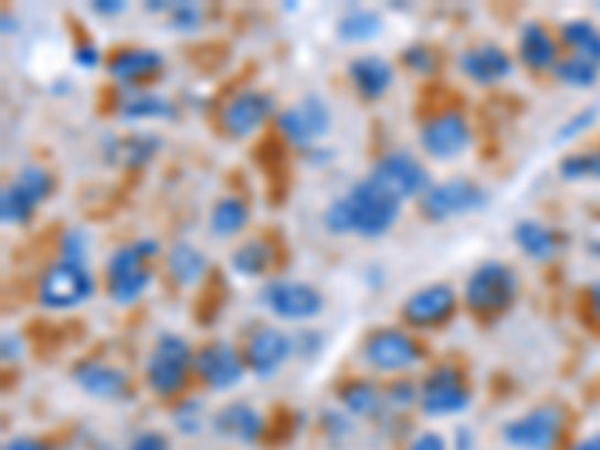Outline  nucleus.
I'll list each match as a JSON object with an SVG mask.
<instances>
[{
    "label": "nucleus",
    "mask_w": 600,
    "mask_h": 450,
    "mask_svg": "<svg viewBox=\"0 0 600 450\" xmlns=\"http://www.w3.org/2000/svg\"><path fill=\"white\" fill-rule=\"evenodd\" d=\"M196 373L210 391H231L243 382L247 361L229 342H208L196 352Z\"/></svg>",
    "instance_id": "15"
},
{
    "label": "nucleus",
    "mask_w": 600,
    "mask_h": 450,
    "mask_svg": "<svg viewBox=\"0 0 600 450\" xmlns=\"http://www.w3.org/2000/svg\"><path fill=\"white\" fill-rule=\"evenodd\" d=\"M295 354V340L283 333L273 325H259L247 337V349H243V361L247 370L259 378H271L285 366V361Z\"/></svg>",
    "instance_id": "13"
},
{
    "label": "nucleus",
    "mask_w": 600,
    "mask_h": 450,
    "mask_svg": "<svg viewBox=\"0 0 600 450\" xmlns=\"http://www.w3.org/2000/svg\"><path fill=\"white\" fill-rule=\"evenodd\" d=\"M589 304L591 312H594V319L600 321V283H594V286L589 288Z\"/></svg>",
    "instance_id": "50"
},
{
    "label": "nucleus",
    "mask_w": 600,
    "mask_h": 450,
    "mask_svg": "<svg viewBox=\"0 0 600 450\" xmlns=\"http://www.w3.org/2000/svg\"><path fill=\"white\" fill-rule=\"evenodd\" d=\"M259 300L268 312L285 321H309L325 309L321 292L301 279H271L259 292Z\"/></svg>",
    "instance_id": "9"
},
{
    "label": "nucleus",
    "mask_w": 600,
    "mask_h": 450,
    "mask_svg": "<svg viewBox=\"0 0 600 450\" xmlns=\"http://www.w3.org/2000/svg\"><path fill=\"white\" fill-rule=\"evenodd\" d=\"M325 226L334 234H354V226H351V208L346 196H339L337 201H330V208L325 210Z\"/></svg>",
    "instance_id": "37"
},
{
    "label": "nucleus",
    "mask_w": 600,
    "mask_h": 450,
    "mask_svg": "<svg viewBox=\"0 0 600 450\" xmlns=\"http://www.w3.org/2000/svg\"><path fill=\"white\" fill-rule=\"evenodd\" d=\"M22 358V342L15 333H3V361H19Z\"/></svg>",
    "instance_id": "48"
},
{
    "label": "nucleus",
    "mask_w": 600,
    "mask_h": 450,
    "mask_svg": "<svg viewBox=\"0 0 600 450\" xmlns=\"http://www.w3.org/2000/svg\"><path fill=\"white\" fill-rule=\"evenodd\" d=\"M454 307H457V292L448 283H433L405 297L403 319L412 328H438L454 316Z\"/></svg>",
    "instance_id": "16"
},
{
    "label": "nucleus",
    "mask_w": 600,
    "mask_h": 450,
    "mask_svg": "<svg viewBox=\"0 0 600 450\" xmlns=\"http://www.w3.org/2000/svg\"><path fill=\"white\" fill-rule=\"evenodd\" d=\"M513 241L528 259L535 262H549L561 250V238L556 229H549L541 220H520L513 226Z\"/></svg>",
    "instance_id": "25"
},
{
    "label": "nucleus",
    "mask_w": 600,
    "mask_h": 450,
    "mask_svg": "<svg viewBox=\"0 0 600 450\" xmlns=\"http://www.w3.org/2000/svg\"><path fill=\"white\" fill-rule=\"evenodd\" d=\"M367 177L372 184H379L384 193L400 198L403 205L408 198H421L426 189L433 187L421 160L415 154H408V151H391V154L379 156Z\"/></svg>",
    "instance_id": "8"
},
{
    "label": "nucleus",
    "mask_w": 600,
    "mask_h": 450,
    "mask_svg": "<svg viewBox=\"0 0 600 450\" xmlns=\"http://www.w3.org/2000/svg\"><path fill=\"white\" fill-rule=\"evenodd\" d=\"M561 411L556 406L528 408L520 418H511L502 427L504 441L516 450H553L561 436Z\"/></svg>",
    "instance_id": "10"
},
{
    "label": "nucleus",
    "mask_w": 600,
    "mask_h": 450,
    "mask_svg": "<svg viewBox=\"0 0 600 450\" xmlns=\"http://www.w3.org/2000/svg\"><path fill=\"white\" fill-rule=\"evenodd\" d=\"M127 450H172L168 439L163 432H139L135 439L127 444Z\"/></svg>",
    "instance_id": "44"
},
{
    "label": "nucleus",
    "mask_w": 600,
    "mask_h": 450,
    "mask_svg": "<svg viewBox=\"0 0 600 450\" xmlns=\"http://www.w3.org/2000/svg\"><path fill=\"white\" fill-rule=\"evenodd\" d=\"M459 69L462 76H469L474 85H495L513 73L511 55L504 52L502 45L495 43H480L466 48L459 55Z\"/></svg>",
    "instance_id": "20"
},
{
    "label": "nucleus",
    "mask_w": 600,
    "mask_h": 450,
    "mask_svg": "<svg viewBox=\"0 0 600 450\" xmlns=\"http://www.w3.org/2000/svg\"><path fill=\"white\" fill-rule=\"evenodd\" d=\"M339 403L349 415H358V418H370L379 408L384 406V394L379 391V385L372 382H349V385L339 387Z\"/></svg>",
    "instance_id": "31"
},
{
    "label": "nucleus",
    "mask_w": 600,
    "mask_h": 450,
    "mask_svg": "<svg viewBox=\"0 0 600 450\" xmlns=\"http://www.w3.org/2000/svg\"><path fill=\"white\" fill-rule=\"evenodd\" d=\"M33 210L36 208L12 184L3 187V196H0V220L7 222V226H24L33 217Z\"/></svg>",
    "instance_id": "36"
},
{
    "label": "nucleus",
    "mask_w": 600,
    "mask_h": 450,
    "mask_svg": "<svg viewBox=\"0 0 600 450\" xmlns=\"http://www.w3.org/2000/svg\"><path fill=\"white\" fill-rule=\"evenodd\" d=\"M73 61H76V66H81V69H97V66L102 64V52H99L94 43H78Z\"/></svg>",
    "instance_id": "45"
},
{
    "label": "nucleus",
    "mask_w": 600,
    "mask_h": 450,
    "mask_svg": "<svg viewBox=\"0 0 600 450\" xmlns=\"http://www.w3.org/2000/svg\"><path fill=\"white\" fill-rule=\"evenodd\" d=\"M165 66L163 55L153 48H120L109 57V76L120 85H142L148 78H153Z\"/></svg>",
    "instance_id": "21"
},
{
    "label": "nucleus",
    "mask_w": 600,
    "mask_h": 450,
    "mask_svg": "<svg viewBox=\"0 0 600 450\" xmlns=\"http://www.w3.org/2000/svg\"><path fill=\"white\" fill-rule=\"evenodd\" d=\"M273 111V99L262 90H247L231 99L226 111H222V130L229 132L231 139H247L259 130Z\"/></svg>",
    "instance_id": "17"
},
{
    "label": "nucleus",
    "mask_w": 600,
    "mask_h": 450,
    "mask_svg": "<svg viewBox=\"0 0 600 450\" xmlns=\"http://www.w3.org/2000/svg\"><path fill=\"white\" fill-rule=\"evenodd\" d=\"M574 450H600V432H598V436H591V439L579 441Z\"/></svg>",
    "instance_id": "51"
},
{
    "label": "nucleus",
    "mask_w": 600,
    "mask_h": 450,
    "mask_svg": "<svg viewBox=\"0 0 600 450\" xmlns=\"http://www.w3.org/2000/svg\"><path fill=\"white\" fill-rule=\"evenodd\" d=\"M520 295V276L504 262H483L466 279V304L478 316H499Z\"/></svg>",
    "instance_id": "3"
},
{
    "label": "nucleus",
    "mask_w": 600,
    "mask_h": 450,
    "mask_svg": "<svg viewBox=\"0 0 600 450\" xmlns=\"http://www.w3.org/2000/svg\"><path fill=\"white\" fill-rule=\"evenodd\" d=\"M520 61L535 73L558 64V45L544 24L532 22L520 31Z\"/></svg>",
    "instance_id": "27"
},
{
    "label": "nucleus",
    "mask_w": 600,
    "mask_h": 450,
    "mask_svg": "<svg viewBox=\"0 0 600 450\" xmlns=\"http://www.w3.org/2000/svg\"><path fill=\"white\" fill-rule=\"evenodd\" d=\"M403 64L408 66L412 73H417V76H429L438 66V61L433 48H426V45H408L403 52Z\"/></svg>",
    "instance_id": "38"
},
{
    "label": "nucleus",
    "mask_w": 600,
    "mask_h": 450,
    "mask_svg": "<svg viewBox=\"0 0 600 450\" xmlns=\"http://www.w3.org/2000/svg\"><path fill=\"white\" fill-rule=\"evenodd\" d=\"M189 366H196V352L189 349V342L177 333H163L153 342L148 363H144V378L153 394L172 396L181 391L186 382Z\"/></svg>",
    "instance_id": "4"
},
{
    "label": "nucleus",
    "mask_w": 600,
    "mask_h": 450,
    "mask_svg": "<svg viewBox=\"0 0 600 450\" xmlns=\"http://www.w3.org/2000/svg\"><path fill=\"white\" fill-rule=\"evenodd\" d=\"M273 264V246L262 238L255 241L240 243L238 250L231 253V271L238 276H247V279H255V276H264L271 271Z\"/></svg>",
    "instance_id": "29"
},
{
    "label": "nucleus",
    "mask_w": 600,
    "mask_h": 450,
    "mask_svg": "<svg viewBox=\"0 0 600 450\" xmlns=\"http://www.w3.org/2000/svg\"><path fill=\"white\" fill-rule=\"evenodd\" d=\"M382 15L375 10H367V7H354L337 22L339 40H346V43H370L382 33Z\"/></svg>",
    "instance_id": "30"
},
{
    "label": "nucleus",
    "mask_w": 600,
    "mask_h": 450,
    "mask_svg": "<svg viewBox=\"0 0 600 450\" xmlns=\"http://www.w3.org/2000/svg\"><path fill=\"white\" fill-rule=\"evenodd\" d=\"M12 187L19 189L33 208H40L55 193V175L48 168H43V165H22L19 175L12 177Z\"/></svg>",
    "instance_id": "32"
},
{
    "label": "nucleus",
    "mask_w": 600,
    "mask_h": 450,
    "mask_svg": "<svg viewBox=\"0 0 600 450\" xmlns=\"http://www.w3.org/2000/svg\"><path fill=\"white\" fill-rule=\"evenodd\" d=\"M210 427L217 436L229 441H238V444H255V441L262 439L264 432V418L259 408L252 406V403H229V406H222L210 420Z\"/></svg>",
    "instance_id": "19"
},
{
    "label": "nucleus",
    "mask_w": 600,
    "mask_h": 450,
    "mask_svg": "<svg viewBox=\"0 0 600 450\" xmlns=\"http://www.w3.org/2000/svg\"><path fill=\"white\" fill-rule=\"evenodd\" d=\"M558 172L568 180H600V151H579L558 163Z\"/></svg>",
    "instance_id": "34"
},
{
    "label": "nucleus",
    "mask_w": 600,
    "mask_h": 450,
    "mask_svg": "<svg viewBox=\"0 0 600 450\" xmlns=\"http://www.w3.org/2000/svg\"><path fill=\"white\" fill-rule=\"evenodd\" d=\"M594 114H598V111H594V109L579 111V114H577V118H574V121L565 123V127H561V130H558L556 142H570V139H574V135H579V132H582V130H589L591 121H594Z\"/></svg>",
    "instance_id": "42"
},
{
    "label": "nucleus",
    "mask_w": 600,
    "mask_h": 450,
    "mask_svg": "<svg viewBox=\"0 0 600 450\" xmlns=\"http://www.w3.org/2000/svg\"><path fill=\"white\" fill-rule=\"evenodd\" d=\"M421 358H424V349L417 345V340L396 328L375 330L363 342V361L382 373H405V370L417 366Z\"/></svg>",
    "instance_id": "11"
},
{
    "label": "nucleus",
    "mask_w": 600,
    "mask_h": 450,
    "mask_svg": "<svg viewBox=\"0 0 600 450\" xmlns=\"http://www.w3.org/2000/svg\"><path fill=\"white\" fill-rule=\"evenodd\" d=\"M165 271L177 286H196L201 283V276L208 274V255L201 253L196 243L177 241L165 253Z\"/></svg>",
    "instance_id": "23"
},
{
    "label": "nucleus",
    "mask_w": 600,
    "mask_h": 450,
    "mask_svg": "<svg viewBox=\"0 0 600 450\" xmlns=\"http://www.w3.org/2000/svg\"><path fill=\"white\" fill-rule=\"evenodd\" d=\"M417 208L429 222H445L462 213L487 208V189L469 180V177H448L441 184H433L424 196L417 198Z\"/></svg>",
    "instance_id": "6"
},
{
    "label": "nucleus",
    "mask_w": 600,
    "mask_h": 450,
    "mask_svg": "<svg viewBox=\"0 0 600 450\" xmlns=\"http://www.w3.org/2000/svg\"><path fill=\"white\" fill-rule=\"evenodd\" d=\"M276 130L295 147H313L321 135H328L330 106L321 97H304L276 114Z\"/></svg>",
    "instance_id": "12"
},
{
    "label": "nucleus",
    "mask_w": 600,
    "mask_h": 450,
    "mask_svg": "<svg viewBox=\"0 0 600 450\" xmlns=\"http://www.w3.org/2000/svg\"><path fill=\"white\" fill-rule=\"evenodd\" d=\"M346 201L351 208V226L360 238H382L393 229V222L403 213V201L384 193L379 184H372L370 177L358 180L346 193Z\"/></svg>",
    "instance_id": "2"
},
{
    "label": "nucleus",
    "mask_w": 600,
    "mask_h": 450,
    "mask_svg": "<svg viewBox=\"0 0 600 450\" xmlns=\"http://www.w3.org/2000/svg\"><path fill=\"white\" fill-rule=\"evenodd\" d=\"M118 114H120V121H127V123L163 121V118H175V106H172V99L160 97V94L132 88L120 97Z\"/></svg>",
    "instance_id": "24"
},
{
    "label": "nucleus",
    "mask_w": 600,
    "mask_h": 450,
    "mask_svg": "<svg viewBox=\"0 0 600 450\" xmlns=\"http://www.w3.org/2000/svg\"><path fill=\"white\" fill-rule=\"evenodd\" d=\"M556 76L570 85V88H591L594 81H598V66L591 64V61H582L577 55H568L565 61H558L556 64Z\"/></svg>",
    "instance_id": "35"
},
{
    "label": "nucleus",
    "mask_w": 600,
    "mask_h": 450,
    "mask_svg": "<svg viewBox=\"0 0 600 450\" xmlns=\"http://www.w3.org/2000/svg\"><path fill=\"white\" fill-rule=\"evenodd\" d=\"M408 450H448V441L441 439L438 432H421L412 439Z\"/></svg>",
    "instance_id": "46"
},
{
    "label": "nucleus",
    "mask_w": 600,
    "mask_h": 450,
    "mask_svg": "<svg viewBox=\"0 0 600 450\" xmlns=\"http://www.w3.org/2000/svg\"><path fill=\"white\" fill-rule=\"evenodd\" d=\"M3 450H52L43 439H33V436H15L3 444Z\"/></svg>",
    "instance_id": "47"
},
{
    "label": "nucleus",
    "mask_w": 600,
    "mask_h": 450,
    "mask_svg": "<svg viewBox=\"0 0 600 450\" xmlns=\"http://www.w3.org/2000/svg\"><path fill=\"white\" fill-rule=\"evenodd\" d=\"M90 10L99 12V15H118V12L127 10V3L123 0H97V3H90Z\"/></svg>",
    "instance_id": "49"
},
{
    "label": "nucleus",
    "mask_w": 600,
    "mask_h": 450,
    "mask_svg": "<svg viewBox=\"0 0 600 450\" xmlns=\"http://www.w3.org/2000/svg\"><path fill=\"white\" fill-rule=\"evenodd\" d=\"M160 255V243L151 238L142 241L120 243L118 250L109 255L106 264V292L114 304L130 307L148 292L153 279V259Z\"/></svg>",
    "instance_id": "1"
},
{
    "label": "nucleus",
    "mask_w": 600,
    "mask_h": 450,
    "mask_svg": "<svg viewBox=\"0 0 600 450\" xmlns=\"http://www.w3.org/2000/svg\"><path fill=\"white\" fill-rule=\"evenodd\" d=\"M61 259L69 262H88V234L81 229H69L61 241Z\"/></svg>",
    "instance_id": "40"
},
{
    "label": "nucleus",
    "mask_w": 600,
    "mask_h": 450,
    "mask_svg": "<svg viewBox=\"0 0 600 450\" xmlns=\"http://www.w3.org/2000/svg\"><path fill=\"white\" fill-rule=\"evenodd\" d=\"M168 22H172L175 31H196L198 24H201V7L193 3V0L175 3V7L168 10Z\"/></svg>",
    "instance_id": "39"
},
{
    "label": "nucleus",
    "mask_w": 600,
    "mask_h": 450,
    "mask_svg": "<svg viewBox=\"0 0 600 450\" xmlns=\"http://www.w3.org/2000/svg\"><path fill=\"white\" fill-rule=\"evenodd\" d=\"M469 142V121L459 111H441V114L429 118L421 127V147H424L426 156H433L438 163H448V160H457L459 154H466Z\"/></svg>",
    "instance_id": "14"
},
{
    "label": "nucleus",
    "mask_w": 600,
    "mask_h": 450,
    "mask_svg": "<svg viewBox=\"0 0 600 450\" xmlns=\"http://www.w3.org/2000/svg\"><path fill=\"white\" fill-rule=\"evenodd\" d=\"M73 382L88 396L109 399V403L130 396V378H127V373L120 366H111V363L78 361L73 366Z\"/></svg>",
    "instance_id": "18"
},
{
    "label": "nucleus",
    "mask_w": 600,
    "mask_h": 450,
    "mask_svg": "<svg viewBox=\"0 0 600 450\" xmlns=\"http://www.w3.org/2000/svg\"><path fill=\"white\" fill-rule=\"evenodd\" d=\"M417 396H421V387H415L412 382H400V385H391V391L384 394V403H396V408H400L415 403Z\"/></svg>",
    "instance_id": "43"
},
{
    "label": "nucleus",
    "mask_w": 600,
    "mask_h": 450,
    "mask_svg": "<svg viewBox=\"0 0 600 450\" xmlns=\"http://www.w3.org/2000/svg\"><path fill=\"white\" fill-rule=\"evenodd\" d=\"M417 403L426 418H448L471 406V387L466 385V375L459 373L454 363H438L421 382Z\"/></svg>",
    "instance_id": "7"
},
{
    "label": "nucleus",
    "mask_w": 600,
    "mask_h": 450,
    "mask_svg": "<svg viewBox=\"0 0 600 450\" xmlns=\"http://www.w3.org/2000/svg\"><path fill=\"white\" fill-rule=\"evenodd\" d=\"M156 151H160L156 135L132 132V135H123V139H111V144L106 147V160L111 165H120V168H142L156 156Z\"/></svg>",
    "instance_id": "26"
},
{
    "label": "nucleus",
    "mask_w": 600,
    "mask_h": 450,
    "mask_svg": "<svg viewBox=\"0 0 600 450\" xmlns=\"http://www.w3.org/2000/svg\"><path fill=\"white\" fill-rule=\"evenodd\" d=\"M94 288H97V283H94L88 262L61 259L43 274L36 297H40V307L45 309H73L90 300Z\"/></svg>",
    "instance_id": "5"
},
{
    "label": "nucleus",
    "mask_w": 600,
    "mask_h": 450,
    "mask_svg": "<svg viewBox=\"0 0 600 450\" xmlns=\"http://www.w3.org/2000/svg\"><path fill=\"white\" fill-rule=\"evenodd\" d=\"M561 40L574 48V55L600 66V31L586 19H574L561 28Z\"/></svg>",
    "instance_id": "33"
},
{
    "label": "nucleus",
    "mask_w": 600,
    "mask_h": 450,
    "mask_svg": "<svg viewBox=\"0 0 600 450\" xmlns=\"http://www.w3.org/2000/svg\"><path fill=\"white\" fill-rule=\"evenodd\" d=\"M349 81L360 99L375 102L391 90L393 66L382 55H360L349 64Z\"/></svg>",
    "instance_id": "22"
},
{
    "label": "nucleus",
    "mask_w": 600,
    "mask_h": 450,
    "mask_svg": "<svg viewBox=\"0 0 600 450\" xmlns=\"http://www.w3.org/2000/svg\"><path fill=\"white\" fill-rule=\"evenodd\" d=\"M175 427L184 436H196L198 427H201V406H198V399H186V403L175 408Z\"/></svg>",
    "instance_id": "41"
},
{
    "label": "nucleus",
    "mask_w": 600,
    "mask_h": 450,
    "mask_svg": "<svg viewBox=\"0 0 600 450\" xmlns=\"http://www.w3.org/2000/svg\"><path fill=\"white\" fill-rule=\"evenodd\" d=\"M208 226L217 238H226V241L240 234V231L250 226V208H247V201L238 196H222L210 208Z\"/></svg>",
    "instance_id": "28"
}]
</instances>
